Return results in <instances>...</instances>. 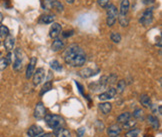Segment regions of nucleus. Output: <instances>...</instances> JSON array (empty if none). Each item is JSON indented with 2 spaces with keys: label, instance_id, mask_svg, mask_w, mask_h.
I'll return each mask as SVG.
<instances>
[{
  "label": "nucleus",
  "instance_id": "1",
  "mask_svg": "<svg viewBox=\"0 0 162 137\" xmlns=\"http://www.w3.org/2000/svg\"><path fill=\"white\" fill-rule=\"evenodd\" d=\"M64 61L72 67H81L86 62V54L77 44H71L63 52Z\"/></svg>",
  "mask_w": 162,
  "mask_h": 137
},
{
  "label": "nucleus",
  "instance_id": "2",
  "mask_svg": "<svg viewBox=\"0 0 162 137\" xmlns=\"http://www.w3.org/2000/svg\"><path fill=\"white\" fill-rule=\"evenodd\" d=\"M44 119L46 124L48 125L51 129H57L60 128L65 124L64 119L59 115H55V114H46L44 116Z\"/></svg>",
  "mask_w": 162,
  "mask_h": 137
},
{
  "label": "nucleus",
  "instance_id": "3",
  "mask_svg": "<svg viewBox=\"0 0 162 137\" xmlns=\"http://www.w3.org/2000/svg\"><path fill=\"white\" fill-rule=\"evenodd\" d=\"M106 12H107V20H106L107 25L109 27H111L115 24V22L118 18L117 8L115 7V5H113V4H108L106 7Z\"/></svg>",
  "mask_w": 162,
  "mask_h": 137
},
{
  "label": "nucleus",
  "instance_id": "4",
  "mask_svg": "<svg viewBox=\"0 0 162 137\" xmlns=\"http://www.w3.org/2000/svg\"><path fill=\"white\" fill-rule=\"evenodd\" d=\"M14 56H15V59H14L13 62V69L15 71H21L23 68V51L21 48H16L14 51Z\"/></svg>",
  "mask_w": 162,
  "mask_h": 137
},
{
  "label": "nucleus",
  "instance_id": "5",
  "mask_svg": "<svg viewBox=\"0 0 162 137\" xmlns=\"http://www.w3.org/2000/svg\"><path fill=\"white\" fill-rule=\"evenodd\" d=\"M42 7L46 9V10H57V11L63 10L62 3L59 2L58 0H43Z\"/></svg>",
  "mask_w": 162,
  "mask_h": 137
},
{
  "label": "nucleus",
  "instance_id": "6",
  "mask_svg": "<svg viewBox=\"0 0 162 137\" xmlns=\"http://www.w3.org/2000/svg\"><path fill=\"white\" fill-rule=\"evenodd\" d=\"M152 21H153V8L149 7V8L145 9V11L140 17L139 22L141 23V25H143L144 27H147L151 24Z\"/></svg>",
  "mask_w": 162,
  "mask_h": 137
},
{
  "label": "nucleus",
  "instance_id": "7",
  "mask_svg": "<svg viewBox=\"0 0 162 137\" xmlns=\"http://www.w3.org/2000/svg\"><path fill=\"white\" fill-rule=\"evenodd\" d=\"M33 84L34 85H39L42 81L44 80L45 77V70L44 68H37V70H35L34 73H33Z\"/></svg>",
  "mask_w": 162,
  "mask_h": 137
},
{
  "label": "nucleus",
  "instance_id": "8",
  "mask_svg": "<svg viewBox=\"0 0 162 137\" xmlns=\"http://www.w3.org/2000/svg\"><path fill=\"white\" fill-rule=\"evenodd\" d=\"M116 89L113 88V87H110L107 89V91L103 92L101 94H99L98 96V99L100 101H107V100H110V99L114 98L116 95Z\"/></svg>",
  "mask_w": 162,
  "mask_h": 137
},
{
  "label": "nucleus",
  "instance_id": "9",
  "mask_svg": "<svg viewBox=\"0 0 162 137\" xmlns=\"http://www.w3.org/2000/svg\"><path fill=\"white\" fill-rule=\"evenodd\" d=\"M61 32H62V27H61L59 23H56V22L52 23V25L50 27V31H49V36L51 38L53 39L58 38L59 35L61 34Z\"/></svg>",
  "mask_w": 162,
  "mask_h": 137
},
{
  "label": "nucleus",
  "instance_id": "10",
  "mask_svg": "<svg viewBox=\"0 0 162 137\" xmlns=\"http://www.w3.org/2000/svg\"><path fill=\"white\" fill-rule=\"evenodd\" d=\"M46 115V109L43 105L42 102H38L36 106H35V109H34V116L36 119H42L44 118V116Z\"/></svg>",
  "mask_w": 162,
  "mask_h": 137
},
{
  "label": "nucleus",
  "instance_id": "11",
  "mask_svg": "<svg viewBox=\"0 0 162 137\" xmlns=\"http://www.w3.org/2000/svg\"><path fill=\"white\" fill-rule=\"evenodd\" d=\"M37 64V59L36 57H31L30 61H29V64L27 65V69H26V78L29 79L32 77L33 73L35 71V66Z\"/></svg>",
  "mask_w": 162,
  "mask_h": 137
},
{
  "label": "nucleus",
  "instance_id": "12",
  "mask_svg": "<svg viewBox=\"0 0 162 137\" xmlns=\"http://www.w3.org/2000/svg\"><path fill=\"white\" fill-rule=\"evenodd\" d=\"M121 127L118 124H112L107 128V135L109 137H117L121 133Z\"/></svg>",
  "mask_w": 162,
  "mask_h": 137
},
{
  "label": "nucleus",
  "instance_id": "13",
  "mask_svg": "<svg viewBox=\"0 0 162 137\" xmlns=\"http://www.w3.org/2000/svg\"><path fill=\"white\" fill-rule=\"evenodd\" d=\"M42 132H43V129H42V127L38 126V125H31L29 127V129L27 131V134L29 135L30 137H37L42 134Z\"/></svg>",
  "mask_w": 162,
  "mask_h": 137
},
{
  "label": "nucleus",
  "instance_id": "14",
  "mask_svg": "<svg viewBox=\"0 0 162 137\" xmlns=\"http://www.w3.org/2000/svg\"><path fill=\"white\" fill-rule=\"evenodd\" d=\"M14 44H15V38H14L12 35L9 34L6 38H4V47H5V49L8 52H10L11 50H13Z\"/></svg>",
  "mask_w": 162,
  "mask_h": 137
},
{
  "label": "nucleus",
  "instance_id": "15",
  "mask_svg": "<svg viewBox=\"0 0 162 137\" xmlns=\"http://www.w3.org/2000/svg\"><path fill=\"white\" fill-rule=\"evenodd\" d=\"M129 6H130V2H129V0H121V3H120V9H119L118 15H122V16L127 15L128 10H129Z\"/></svg>",
  "mask_w": 162,
  "mask_h": 137
},
{
  "label": "nucleus",
  "instance_id": "16",
  "mask_svg": "<svg viewBox=\"0 0 162 137\" xmlns=\"http://www.w3.org/2000/svg\"><path fill=\"white\" fill-rule=\"evenodd\" d=\"M97 72H99V69H97L96 71H94L93 69L87 67V68H84V69L81 70V71L79 72V75L83 78H89V77L93 76V75L97 74Z\"/></svg>",
  "mask_w": 162,
  "mask_h": 137
},
{
  "label": "nucleus",
  "instance_id": "17",
  "mask_svg": "<svg viewBox=\"0 0 162 137\" xmlns=\"http://www.w3.org/2000/svg\"><path fill=\"white\" fill-rule=\"evenodd\" d=\"M98 108H99V110L101 111L104 115H106V114H109V113H110V111L112 109V104H111V103H109V102L99 103Z\"/></svg>",
  "mask_w": 162,
  "mask_h": 137
},
{
  "label": "nucleus",
  "instance_id": "18",
  "mask_svg": "<svg viewBox=\"0 0 162 137\" xmlns=\"http://www.w3.org/2000/svg\"><path fill=\"white\" fill-rule=\"evenodd\" d=\"M54 135H55V137H71V133L69 132V130L63 128V127L55 129Z\"/></svg>",
  "mask_w": 162,
  "mask_h": 137
},
{
  "label": "nucleus",
  "instance_id": "19",
  "mask_svg": "<svg viewBox=\"0 0 162 137\" xmlns=\"http://www.w3.org/2000/svg\"><path fill=\"white\" fill-rule=\"evenodd\" d=\"M64 41L61 39V38H56L54 41H53V43H52L51 45V48L53 51H59L61 49H63L64 48Z\"/></svg>",
  "mask_w": 162,
  "mask_h": 137
},
{
  "label": "nucleus",
  "instance_id": "20",
  "mask_svg": "<svg viewBox=\"0 0 162 137\" xmlns=\"http://www.w3.org/2000/svg\"><path fill=\"white\" fill-rule=\"evenodd\" d=\"M147 120H148V123L152 126V128L157 130L159 128V120L158 118L154 115H148L147 117Z\"/></svg>",
  "mask_w": 162,
  "mask_h": 137
},
{
  "label": "nucleus",
  "instance_id": "21",
  "mask_svg": "<svg viewBox=\"0 0 162 137\" xmlns=\"http://www.w3.org/2000/svg\"><path fill=\"white\" fill-rule=\"evenodd\" d=\"M129 119H131V113H129V112H123L122 114H120L117 117L118 123H120V124L125 123V122Z\"/></svg>",
  "mask_w": 162,
  "mask_h": 137
},
{
  "label": "nucleus",
  "instance_id": "22",
  "mask_svg": "<svg viewBox=\"0 0 162 137\" xmlns=\"http://www.w3.org/2000/svg\"><path fill=\"white\" fill-rule=\"evenodd\" d=\"M140 102H141V105L145 108H149L151 106L150 97L148 95H146V94H142L140 96Z\"/></svg>",
  "mask_w": 162,
  "mask_h": 137
},
{
  "label": "nucleus",
  "instance_id": "23",
  "mask_svg": "<svg viewBox=\"0 0 162 137\" xmlns=\"http://www.w3.org/2000/svg\"><path fill=\"white\" fill-rule=\"evenodd\" d=\"M40 23H44V24H49V23L54 22V16L53 15H42L40 17Z\"/></svg>",
  "mask_w": 162,
  "mask_h": 137
},
{
  "label": "nucleus",
  "instance_id": "24",
  "mask_svg": "<svg viewBox=\"0 0 162 137\" xmlns=\"http://www.w3.org/2000/svg\"><path fill=\"white\" fill-rule=\"evenodd\" d=\"M51 89H52V82H51V81H47V82H45V84L43 85V87L41 88L40 95H41V96H42V95H44V94H45L46 92L50 91Z\"/></svg>",
  "mask_w": 162,
  "mask_h": 137
},
{
  "label": "nucleus",
  "instance_id": "25",
  "mask_svg": "<svg viewBox=\"0 0 162 137\" xmlns=\"http://www.w3.org/2000/svg\"><path fill=\"white\" fill-rule=\"evenodd\" d=\"M118 20H119V23H120V25L123 27H126V26H128V24H129V19H128L127 15H125V16L118 15Z\"/></svg>",
  "mask_w": 162,
  "mask_h": 137
},
{
  "label": "nucleus",
  "instance_id": "26",
  "mask_svg": "<svg viewBox=\"0 0 162 137\" xmlns=\"http://www.w3.org/2000/svg\"><path fill=\"white\" fill-rule=\"evenodd\" d=\"M110 39L114 42V43H119L121 41V35L118 32H111L110 34Z\"/></svg>",
  "mask_w": 162,
  "mask_h": 137
},
{
  "label": "nucleus",
  "instance_id": "27",
  "mask_svg": "<svg viewBox=\"0 0 162 137\" xmlns=\"http://www.w3.org/2000/svg\"><path fill=\"white\" fill-rule=\"evenodd\" d=\"M50 67L51 69L55 70V71H61L62 70V66L60 65V63L57 60H53L50 62Z\"/></svg>",
  "mask_w": 162,
  "mask_h": 137
},
{
  "label": "nucleus",
  "instance_id": "28",
  "mask_svg": "<svg viewBox=\"0 0 162 137\" xmlns=\"http://www.w3.org/2000/svg\"><path fill=\"white\" fill-rule=\"evenodd\" d=\"M9 35V29L8 27L5 25H1L0 26V37L2 38H6V37Z\"/></svg>",
  "mask_w": 162,
  "mask_h": 137
},
{
  "label": "nucleus",
  "instance_id": "29",
  "mask_svg": "<svg viewBox=\"0 0 162 137\" xmlns=\"http://www.w3.org/2000/svg\"><path fill=\"white\" fill-rule=\"evenodd\" d=\"M125 87H126V82L125 80H120V81H118L117 83V90L116 92H119V93H122L123 91L125 90Z\"/></svg>",
  "mask_w": 162,
  "mask_h": 137
},
{
  "label": "nucleus",
  "instance_id": "30",
  "mask_svg": "<svg viewBox=\"0 0 162 137\" xmlns=\"http://www.w3.org/2000/svg\"><path fill=\"white\" fill-rule=\"evenodd\" d=\"M135 125H136V121L129 119L128 121H126L125 123L122 124V128H124V129H130V128H133V127H134Z\"/></svg>",
  "mask_w": 162,
  "mask_h": 137
},
{
  "label": "nucleus",
  "instance_id": "31",
  "mask_svg": "<svg viewBox=\"0 0 162 137\" xmlns=\"http://www.w3.org/2000/svg\"><path fill=\"white\" fill-rule=\"evenodd\" d=\"M143 115H144V112L141 109H135L134 112H133V116H134L135 119H138V120H143Z\"/></svg>",
  "mask_w": 162,
  "mask_h": 137
},
{
  "label": "nucleus",
  "instance_id": "32",
  "mask_svg": "<svg viewBox=\"0 0 162 137\" xmlns=\"http://www.w3.org/2000/svg\"><path fill=\"white\" fill-rule=\"evenodd\" d=\"M151 110H152V113H154V114H158V115H161L162 113V107L161 105H156V104H151Z\"/></svg>",
  "mask_w": 162,
  "mask_h": 137
},
{
  "label": "nucleus",
  "instance_id": "33",
  "mask_svg": "<svg viewBox=\"0 0 162 137\" xmlns=\"http://www.w3.org/2000/svg\"><path fill=\"white\" fill-rule=\"evenodd\" d=\"M9 65L8 61L5 57H1L0 58V71H3L7 68V66Z\"/></svg>",
  "mask_w": 162,
  "mask_h": 137
},
{
  "label": "nucleus",
  "instance_id": "34",
  "mask_svg": "<svg viewBox=\"0 0 162 137\" xmlns=\"http://www.w3.org/2000/svg\"><path fill=\"white\" fill-rule=\"evenodd\" d=\"M138 134H139V129L134 128V129H131L130 131H128L125 134V137H137Z\"/></svg>",
  "mask_w": 162,
  "mask_h": 137
},
{
  "label": "nucleus",
  "instance_id": "35",
  "mask_svg": "<svg viewBox=\"0 0 162 137\" xmlns=\"http://www.w3.org/2000/svg\"><path fill=\"white\" fill-rule=\"evenodd\" d=\"M116 80H117V75L112 73V74L109 75V77L107 79V82H108V84H111L112 85V84H114V83L116 82Z\"/></svg>",
  "mask_w": 162,
  "mask_h": 137
},
{
  "label": "nucleus",
  "instance_id": "36",
  "mask_svg": "<svg viewBox=\"0 0 162 137\" xmlns=\"http://www.w3.org/2000/svg\"><path fill=\"white\" fill-rule=\"evenodd\" d=\"M109 1H110V0H97V3H98V5H99L100 7L106 8L107 5L109 4Z\"/></svg>",
  "mask_w": 162,
  "mask_h": 137
},
{
  "label": "nucleus",
  "instance_id": "37",
  "mask_svg": "<svg viewBox=\"0 0 162 137\" xmlns=\"http://www.w3.org/2000/svg\"><path fill=\"white\" fill-rule=\"evenodd\" d=\"M95 126H96V129L98 130V131H103L104 130V124L102 123L101 121H99V120H97L96 121V123H95Z\"/></svg>",
  "mask_w": 162,
  "mask_h": 137
},
{
  "label": "nucleus",
  "instance_id": "38",
  "mask_svg": "<svg viewBox=\"0 0 162 137\" xmlns=\"http://www.w3.org/2000/svg\"><path fill=\"white\" fill-rule=\"evenodd\" d=\"M74 31L73 30H66L62 33V36L64 37V38H67V37H70L73 35Z\"/></svg>",
  "mask_w": 162,
  "mask_h": 137
},
{
  "label": "nucleus",
  "instance_id": "39",
  "mask_svg": "<svg viewBox=\"0 0 162 137\" xmlns=\"http://www.w3.org/2000/svg\"><path fill=\"white\" fill-rule=\"evenodd\" d=\"M85 134V128L84 127H81L77 130V136L78 137H83V135Z\"/></svg>",
  "mask_w": 162,
  "mask_h": 137
},
{
  "label": "nucleus",
  "instance_id": "40",
  "mask_svg": "<svg viewBox=\"0 0 162 137\" xmlns=\"http://www.w3.org/2000/svg\"><path fill=\"white\" fill-rule=\"evenodd\" d=\"M37 137H55V135H54V133H44V134L39 135Z\"/></svg>",
  "mask_w": 162,
  "mask_h": 137
},
{
  "label": "nucleus",
  "instance_id": "41",
  "mask_svg": "<svg viewBox=\"0 0 162 137\" xmlns=\"http://www.w3.org/2000/svg\"><path fill=\"white\" fill-rule=\"evenodd\" d=\"M5 58L7 59V61H8V63H9V64H10V63L12 62V54H11L10 52H9V53L7 54V56H6Z\"/></svg>",
  "mask_w": 162,
  "mask_h": 137
},
{
  "label": "nucleus",
  "instance_id": "42",
  "mask_svg": "<svg viewBox=\"0 0 162 137\" xmlns=\"http://www.w3.org/2000/svg\"><path fill=\"white\" fill-rule=\"evenodd\" d=\"M155 1V0H142V2H143L145 5H150Z\"/></svg>",
  "mask_w": 162,
  "mask_h": 137
},
{
  "label": "nucleus",
  "instance_id": "43",
  "mask_svg": "<svg viewBox=\"0 0 162 137\" xmlns=\"http://www.w3.org/2000/svg\"><path fill=\"white\" fill-rule=\"evenodd\" d=\"M156 45L159 47V48H161V37L158 36V38H156Z\"/></svg>",
  "mask_w": 162,
  "mask_h": 137
},
{
  "label": "nucleus",
  "instance_id": "44",
  "mask_svg": "<svg viewBox=\"0 0 162 137\" xmlns=\"http://www.w3.org/2000/svg\"><path fill=\"white\" fill-rule=\"evenodd\" d=\"M74 1H75V0H66V2H67V3H70V4H72Z\"/></svg>",
  "mask_w": 162,
  "mask_h": 137
},
{
  "label": "nucleus",
  "instance_id": "45",
  "mask_svg": "<svg viewBox=\"0 0 162 137\" xmlns=\"http://www.w3.org/2000/svg\"><path fill=\"white\" fill-rule=\"evenodd\" d=\"M2 20H3V15H2V13H0V23H1Z\"/></svg>",
  "mask_w": 162,
  "mask_h": 137
},
{
  "label": "nucleus",
  "instance_id": "46",
  "mask_svg": "<svg viewBox=\"0 0 162 137\" xmlns=\"http://www.w3.org/2000/svg\"><path fill=\"white\" fill-rule=\"evenodd\" d=\"M0 44H1V41H0Z\"/></svg>",
  "mask_w": 162,
  "mask_h": 137
},
{
  "label": "nucleus",
  "instance_id": "47",
  "mask_svg": "<svg viewBox=\"0 0 162 137\" xmlns=\"http://www.w3.org/2000/svg\"><path fill=\"white\" fill-rule=\"evenodd\" d=\"M0 55H1V53H0Z\"/></svg>",
  "mask_w": 162,
  "mask_h": 137
}]
</instances>
